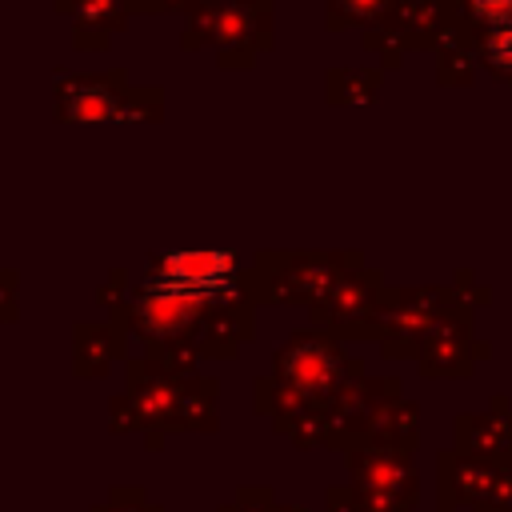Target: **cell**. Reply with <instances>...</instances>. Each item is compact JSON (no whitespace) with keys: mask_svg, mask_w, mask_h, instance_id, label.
<instances>
[{"mask_svg":"<svg viewBox=\"0 0 512 512\" xmlns=\"http://www.w3.org/2000/svg\"><path fill=\"white\" fill-rule=\"evenodd\" d=\"M488 60L496 64V68H504V72H512V24H496L492 32H488Z\"/></svg>","mask_w":512,"mask_h":512,"instance_id":"cell-1","label":"cell"},{"mask_svg":"<svg viewBox=\"0 0 512 512\" xmlns=\"http://www.w3.org/2000/svg\"><path fill=\"white\" fill-rule=\"evenodd\" d=\"M476 8H480L492 24H512V0H476Z\"/></svg>","mask_w":512,"mask_h":512,"instance_id":"cell-2","label":"cell"}]
</instances>
